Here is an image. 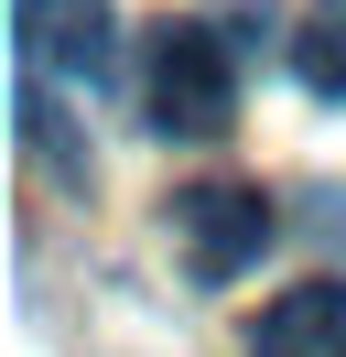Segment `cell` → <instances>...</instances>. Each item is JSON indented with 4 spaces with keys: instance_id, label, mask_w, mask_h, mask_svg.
<instances>
[{
    "instance_id": "cell-5",
    "label": "cell",
    "mask_w": 346,
    "mask_h": 357,
    "mask_svg": "<svg viewBox=\"0 0 346 357\" xmlns=\"http://www.w3.org/2000/svg\"><path fill=\"white\" fill-rule=\"evenodd\" d=\"M292 76L314 98H346V0H303V33H292Z\"/></svg>"
},
{
    "instance_id": "cell-4",
    "label": "cell",
    "mask_w": 346,
    "mask_h": 357,
    "mask_svg": "<svg viewBox=\"0 0 346 357\" xmlns=\"http://www.w3.org/2000/svg\"><path fill=\"white\" fill-rule=\"evenodd\" d=\"M249 357H346V282H292L249 325Z\"/></svg>"
},
{
    "instance_id": "cell-1",
    "label": "cell",
    "mask_w": 346,
    "mask_h": 357,
    "mask_svg": "<svg viewBox=\"0 0 346 357\" xmlns=\"http://www.w3.org/2000/svg\"><path fill=\"white\" fill-rule=\"evenodd\" d=\"M141 119L163 141H216L238 119V66L206 22H184V11L141 22Z\"/></svg>"
},
{
    "instance_id": "cell-3",
    "label": "cell",
    "mask_w": 346,
    "mask_h": 357,
    "mask_svg": "<svg viewBox=\"0 0 346 357\" xmlns=\"http://www.w3.org/2000/svg\"><path fill=\"white\" fill-rule=\"evenodd\" d=\"M22 11V66L33 76H65V87H108L119 66V33H108V0H11Z\"/></svg>"
},
{
    "instance_id": "cell-2",
    "label": "cell",
    "mask_w": 346,
    "mask_h": 357,
    "mask_svg": "<svg viewBox=\"0 0 346 357\" xmlns=\"http://www.w3.org/2000/svg\"><path fill=\"white\" fill-rule=\"evenodd\" d=\"M271 249V195L260 184H184L173 195V260L184 282H238Z\"/></svg>"
}]
</instances>
